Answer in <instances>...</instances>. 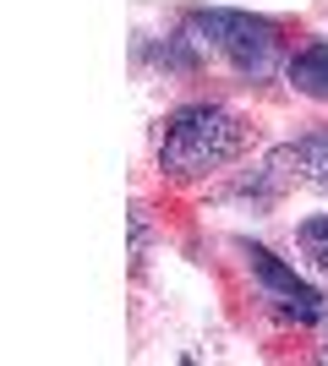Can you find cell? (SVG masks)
I'll return each instance as SVG.
<instances>
[{
    "mask_svg": "<svg viewBox=\"0 0 328 366\" xmlns=\"http://www.w3.org/2000/svg\"><path fill=\"white\" fill-rule=\"evenodd\" d=\"M323 355H328V345H323Z\"/></svg>",
    "mask_w": 328,
    "mask_h": 366,
    "instance_id": "8",
    "label": "cell"
},
{
    "mask_svg": "<svg viewBox=\"0 0 328 366\" xmlns=\"http://www.w3.org/2000/svg\"><path fill=\"white\" fill-rule=\"evenodd\" d=\"M142 252H148V219L142 208H131V268H142Z\"/></svg>",
    "mask_w": 328,
    "mask_h": 366,
    "instance_id": "7",
    "label": "cell"
},
{
    "mask_svg": "<svg viewBox=\"0 0 328 366\" xmlns=\"http://www.w3.org/2000/svg\"><path fill=\"white\" fill-rule=\"evenodd\" d=\"M284 76H290V88L307 93V99H328V39H312L307 49H296L290 66H284Z\"/></svg>",
    "mask_w": 328,
    "mask_h": 366,
    "instance_id": "5",
    "label": "cell"
},
{
    "mask_svg": "<svg viewBox=\"0 0 328 366\" xmlns=\"http://www.w3.org/2000/svg\"><path fill=\"white\" fill-rule=\"evenodd\" d=\"M241 148H247V126L235 121L224 104H187V109H175L170 121H164L159 169L175 175V181H192V175L224 169Z\"/></svg>",
    "mask_w": 328,
    "mask_h": 366,
    "instance_id": "1",
    "label": "cell"
},
{
    "mask_svg": "<svg viewBox=\"0 0 328 366\" xmlns=\"http://www.w3.org/2000/svg\"><path fill=\"white\" fill-rule=\"evenodd\" d=\"M301 252H307V257L328 274V214H317V219L301 224Z\"/></svg>",
    "mask_w": 328,
    "mask_h": 366,
    "instance_id": "6",
    "label": "cell"
},
{
    "mask_svg": "<svg viewBox=\"0 0 328 366\" xmlns=\"http://www.w3.org/2000/svg\"><path fill=\"white\" fill-rule=\"evenodd\" d=\"M192 39L219 49L235 71H247V76H268L279 66V28L268 16L208 6V11H192Z\"/></svg>",
    "mask_w": 328,
    "mask_h": 366,
    "instance_id": "2",
    "label": "cell"
},
{
    "mask_svg": "<svg viewBox=\"0 0 328 366\" xmlns=\"http://www.w3.org/2000/svg\"><path fill=\"white\" fill-rule=\"evenodd\" d=\"M268 169H284V175H296L301 186H312V192L328 197V132H307V137L274 148Z\"/></svg>",
    "mask_w": 328,
    "mask_h": 366,
    "instance_id": "4",
    "label": "cell"
},
{
    "mask_svg": "<svg viewBox=\"0 0 328 366\" xmlns=\"http://www.w3.org/2000/svg\"><path fill=\"white\" fill-rule=\"evenodd\" d=\"M247 257H252V274H257V285H263L274 301H279L284 317H296V322H317L328 312V301L307 285V279H296V268H284L268 246H247Z\"/></svg>",
    "mask_w": 328,
    "mask_h": 366,
    "instance_id": "3",
    "label": "cell"
}]
</instances>
